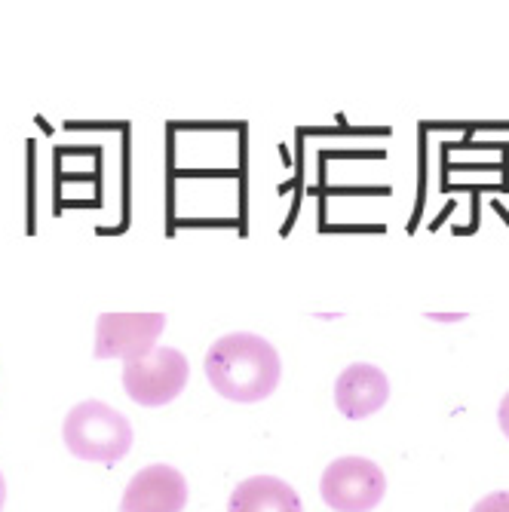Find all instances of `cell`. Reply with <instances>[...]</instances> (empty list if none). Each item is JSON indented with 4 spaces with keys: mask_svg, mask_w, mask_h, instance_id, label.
Here are the masks:
<instances>
[{
    "mask_svg": "<svg viewBox=\"0 0 509 512\" xmlns=\"http://www.w3.org/2000/svg\"><path fill=\"white\" fill-rule=\"evenodd\" d=\"M203 368L212 390L221 399L243 402V405L267 399L280 387L283 378L280 353L273 350L270 341L252 332H234L218 338L209 347Z\"/></svg>",
    "mask_w": 509,
    "mask_h": 512,
    "instance_id": "6da1fadb",
    "label": "cell"
},
{
    "mask_svg": "<svg viewBox=\"0 0 509 512\" xmlns=\"http://www.w3.org/2000/svg\"><path fill=\"white\" fill-rule=\"evenodd\" d=\"M62 439L68 445V451L80 460L117 463L132 448V424L117 408H111L99 399H86L68 411Z\"/></svg>",
    "mask_w": 509,
    "mask_h": 512,
    "instance_id": "7a4b0ae2",
    "label": "cell"
},
{
    "mask_svg": "<svg viewBox=\"0 0 509 512\" xmlns=\"http://www.w3.org/2000/svg\"><path fill=\"white\" fill-rule=\"evenodd\" d=\"M191 378V362L175 347H154L148 356L123 362V390L145 408L169 405Z\"/></svg>",
    "mask_w": 509,
    "mask_h": 512,
    "instance_id": "3957f363",
    "label": "cell"
},
{
    "mask_svg": "<svg viewBox=\"0 0 509 512\" xmlns=\"http://www.w3.org/2000/svg\"><path fill=\"white\" fill-rule=\"evenodd\" d=\"M387 494V476L368 457H338L319 479V497L335 512H372Z\"/></svg>",
    "mask_w": 509,
    "mask_h": 512,
    "instance_id": "277c9868",
    "label": "cell"
},
{
    "mask_svg": "<svg viewBox=\"0 0 509 512\" xmlns=\"http://www.w3.org/2000/svg\"><path fill=\"white\" fill-rule=\"evenodd\" d=\"M166 329L163 313H102L96 319V359H142Z\"/></svg>",
    "mask_w": 509,
    "mask_h": 512,
    "instance_id": "5b68a950",
    "label": "cell"
},
{
    "mask_svg": "<svg viewBox=\"0 0 509 512\" xmlns=\"http://www.w3.org/2000/svg\"><path fill=\"white\" fill-rule=\"evenodd\" d=\"M184 506H188V482L169 463H151L138 470L120 500V512H184Z\"/></svg>",
    "mask_w": 509,
    "mask_h": 512,
    "instance_id": "8992f818",
    "label": "cell"
},
{
    "mask_svg": "<svg viewBox=\"0 0 509 512\" xmlns=\"http://www.w3.org/2000/svg\"><path fill=\"white\" fill-rule=\"evenodd\" d=\"M390 399V381L378 365L353 362L341 371L335 384V405L350 421H362L381 411Z\"/></svg>",
    "mask_w": 509,
    "mask_h": 512,
    "instance_id": "52a82bcc",
    "label": "cell"
},
{
    "mask_svg": "<svg viewBox=\"0 0 509 512\" xmlns=\"http://www.w3.org/2000/svg\"><path fill=\"white\" fill-rule=\"evenodd\" d=\"M227 512H304L298 491L276 476H252L227 500Z\"/></svg>",
    "mask_w": 509,
    "mask_h": 512,
    "instance_id": "ba28073f",
    "label": "cell"
},
{
    "mask_svg": "<svg viewBox=\"0 0 509 512\" xmlns=\"http://www.w3.org/2000/svg\"><path fill=\"white\" fill-rule=\"evenodd\" d=\"M470 512H509V491H494L482 497Z\"/></svg>",
    "mask_w": 509,
    "mask_h": 512,
    "instance_id": "9c48e42d",
    "label": "cell"
},
{
    "mask_svg": "<svg viewBox=\"0 0 509 512\" xmlns=\"http://www.w3.org/2000/svg\"><path fill=\"white\" fill-rule=\"evenodd\" d=\"M497 424H500L503 436L509 439V393L503 396V402H500V408H497Z\"/></svg>",
    "mask_w": 509,
    "mask_h": 512,
    "instance_id": "30bf717a",
    "label": "cell"
},
{
    "mask_svg": "<svg viewBox=\"0 0 509 512\" xmlns=\"http://www.w3.org/2000/svg\"><path fill=\"white\" fill-rule=\"evenodd\" d=\"M4 503H7V482L0 476V509H4Z\"/></svg>",
    "mask_w": 509,
    "mask_h": 512,
    "instance_id": "8fae6325",
    "label": "cell"
}]
</instances>
